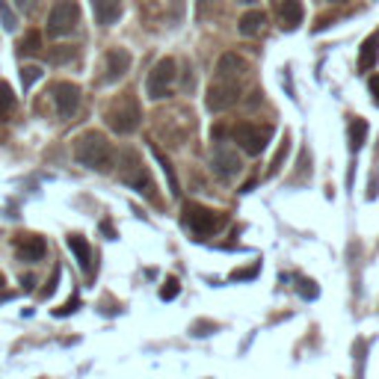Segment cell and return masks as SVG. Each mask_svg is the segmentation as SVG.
Here are the masks:
<instances>
[{
    "label": "cell",
    "instance_id": "17",
    "mask_svg": "<svg viewBox=\"0 0 379 379\" xmlns=\"http://www.w3.org/2000/svg\"><path fill=\"white\" fill-rule=\"evenodd\" d=\"M264 24H267V15L261 12V9H249L240 21H237V30H240L243 36H258L264 30Z\"/></svg>",
    "mask_w": 379,
    "mask_h": 379
},
{
    "label": "cell",
    "instance_id": "14",
    "mask_svg": "<svg viewBox=\"0 0 379 379\" xmlns=\"http://www.w3.org/2000/svg\"><path fill=\"white\" fill-rule=\"evenodd\" d=\"M45 252H48V246H45L42 237H36V234H27L18 240V255H21V261H27V264L42 261Z\"/></svg>",
    "mask_w": 379,
    "mask_h": 379
},
{
    "label": "cell",
    "instance_id": "18",
    "mask_svg": "<svg viewBox=\"0 0 379 379\" xmlns=\"http://www.w3.org/2000/svg\"><path fill=\"white\" fill-rule=\"evenodd\" d=\"M376 57H379V36H367L365 45H362V54H358V68L362 72H371V68L376 65Z\"/></svg>",
    "mask_w": 379,
    "mask_h": 379
},
{
    "label": "cell",
    "instance_id": "25",
    "mask_svg": "<svg viewBox=\"0 0 379 379\" xmlns=\"http://www.w3.org/2000/svg\"><path fill=\"white\" fill-rule=\"evenodd\" d=\"M39 77H42V68H39V65H24V68H21V83H24V89L33 86Z\"/></svg>",
    "mask_w": 379,
    "mask_h": 379
},
{
    "label": "cell",
    "instance_id": "9",
    "mask_svg": "<svg viewBox=\"0 0 379 379\" xmlns=\"http://www.w3.org/2000/svg\"><path fill=\"white\" fill-rule=\"evenodd\" d=\"M51 95H54L57 110H59V116L63 119H72L77 113V107H81V89H77L74 83L59 81V83L51 86Z\"/></svg>",
    "mask_w": 379,
    "mask_h": 379
},
{
    "label": "cell",
    "instance_id": "27",
    "mask_svg": "<svg viewBox=\"0 0 379 379\" xmlns=\"http://www.w3.org/2000/svg\"><path fill=\"white\" fill-rule=\"evenodd\" d=\"M178 291H181V285H178V278H166L163 282V287H161V299H175L178 296Z\"/></svg>",
    "mask_w": 379,
    "mask_h": 379
},
{
    "label": "cell",
    "instance_id": "30",
    "mask_svg": "<svg viewBox=\"0 0 379 379\" xmlns=\"http://www.w3.org/2000/svg\"><path fill=\"white\" fill-rule=\"evenodd\" d=\"M15 3H18V9H21V12L33 15V12H36V6H39V0H15Z\"/></svg>",
    "mask_w": 379,
    "mask_h": 379
},
{
    "label": "cell",
    "instance_id": "15",
    "mask_svg": "<svg viewBox=\"0 0 379 379\" xmlns=\"http://www.w3.org/2000/svg\"><path fill=\"white\" fill-rule=\"evenodd\" d=\"M92 12H95V21L101 27H110L119 21L122 15V0H92Z\"/></svg>",
    "mask_w": 379,
    "mask_h": 379
},
{
    "label": "cell",
    "instance_id": "10",
    "mask_svg": "<svg viewBox=\"0 0 379 379\" xmlns=\"http://www.w3.org/2000/svg\"><path fill=\"white\" fill-rule=\"evenodd\" d=\"M211 163H214L219 178H232V175L240 172V157H237V152H234V148H228V145H216L214 148Z\"/></svg>",
    "mask_w": 379,
    "mask_h": 379
},
{
    "label": "cell",
    "instance_id": "12",
    "mask_svg": "<svg viewBox=\"0 0 379 379\" xmlns=\"http://www.w3.org/2000/svg\"><path fill=\"white\" fill-rule=\"evenodd\" d=\"M127 68H131V54H127L125 48H113V51L107 54V74L104 77L113 83L119 77L127 74Z\"/></svg>",
    "mask_w": 379,
    "mask_h": 379
},
{
    "label": "cell",
    "instance_id": "21",
    "mask_svg": "<svg viewBox=\"0 0 379 379\" xmlns=\"http://www.w3.org/2000/svg\"><path fill=\"white\" fill-rule=\"evenodd\" d=\"M15 110V95H12V86L9 83H0V119H9Z\"/></svg>",
    "mask_w": 379,
    "mask_h": 379
},
{
    "label": "cell",
    "instance_id": "13",
    "mask_svg": "<svg viewBox=\"0 0 379 379\" xmlns=\"http://www.w3.org/2000/svg\"><path fill=\"white\" fill-rule=\"evenodd\" d=\"M68 249L74 252V258H77V264H81V270L86 273V276H92V246H89V240L83 234H68Z\"/></svg>",
    "mask_w": 379,
    "mask_h": 379
},
{
    "label": "cell",
    "instance_id": "22",
    "mask_svg": "<svg viewBox=\"0 0 379 379\" xmlns=\"http://www.w3.org/2000/svg\"><path fill=\"white\" fill-rule=\"evenodd\" d=\"M18 51L21 54H42V33L30 30V33L21 39V45H18Z\"/></svg>",
    "mask_w": 379,
    "mask_h": 379
},
{
    "label": "cell",
    "instance_id": "5",
    "mask_svg": "<svg viewBox=\"0 0 379 379\" xmlns=\"http://www.w3.org/2000/svg\"><path fill=\"white\" fill-rule=\"evenodd\" d=\"M184 225L196 237H207V234H214L216 228H223V216H219L216 211H211V207H205V205L190 202L184 207Z\"/></svg>",
    "mask_w": 379,
    "mask_h": 379
},
{
    "label": "cell",
    "instance_id": "36",
    "mask_svg": "<svg viewBox=\"0 0 379 379\" xmlns=\"http://www.w3.org/2000/svg\"><path fill=\"white\" fill-rule=\"evenodd\" d=\"M0 287H3V276H0Z\"/></svg>",
    "mask_w": 379,
    "mask_h": 379
},
{
    "label": "cell",
    "instance_id": "33",
    "mask_svg": "<svg viewBox=\"0 0 379 379\" xmlns=\"http://www.w3.org/2000/svg\"><path fill=\"white\" fill-rule=\"evenodd\" d=\"M211 329H216L214 323H207V320H202V323H196L193 326V335H211Z\"/></svg>",
    "mask_w": 379,
    "mask_h": 379
},
{
    "label": "cell",
    "instance_id": "28",
    "mask_svg": "<svg viewBox=\"0 0 379 379\" xmlns=\"http://www.w3.org/2000/svg\"><path fill=\"white\" fill-rule=\"evenodd\" d=\"M299 294H303L305 299H314V296H317L314 282H308V278H299Z\"/></svg>",
    "mask_w": 379,
    "mask_h": 379
},
{
    "label": "cell",
    "instance_id": "26",
    "mask_svg": "<svg viewBox=\"0 0 379 379\" xmlns=\"http://www.w3.org/2000/svg\"><path fill=\"white\" fill-rule=\"evenodd\" d=\"M287 148H291V139H287V136H285V143H282V145H278V152H276V157H273V163H270V175H276V172H278V169H282V161H285V157H287Z\"/></svg>",
    "mask_w": 379,
    "mask_h": 379
},
{
    "label": "cell",
    "instance_id": "7",
    "mask_svg": "<svg viewBox=\"0 0 379 379\" xmlns=\"http://www.w3.org/2000/svg\"><path fill=\"white\" fill-rule=\"evenodd\" d=\"M119 166H122V169H119V175H122L125 184H131L136 190L145 187V193L154 196V184H152V178H148V172H145L143 157H139L136 152H122V157H119Z\"/></svg>",
    "mask_w": 379,
    "mask_h": 379
},
{
    "label": "cell",
    "instance_id": "32",
    "mask_svg": "<svg viewBox=\"0 0 379 379\" xmlns=\"http://www.w3.org/2000/svg\"><path fill=\"white\" fill-rule=\"evenodd\" d=\"M184 6H187V0H172V18L175 21H181L184 18Z\"/></svg>",
    "mask_w": 379,
    "mask_h": 379
},
{
    "label": "cell",
    "instance_id": "11",
    "mask_svg": "<svg viewBox=\"0 0 379 379\" xmlns=\"http://www.w3.org/2000/svg\"><path fill=\"white\" fill-rule=\"evenodd\" d=\"M246 72V59L237 57V54H223L216 63V77H223V81H240Z\"/></svg>",
    "mask_w": 379,
    "mask_h": 379
},
{
    "label": "cell",
    "instance_id": "8",
    "mask_svg": "<svg viewBox=\"0 0 379 379\" xmlns=\"http://www.w3.org/2000/svg\"><path fill=\"white\" fill-rule=\"evenodd\" d=\"M237 101H240V81H223V77H216V81L207 86L205 104H207V110H214V113H223V110L234 107Z\"/></svg>",
    "mask_w": 379,
    "mask_h": 379
},
{
    "label": "cell",
    "instance_id": "31",
    "mask_svg": "<svg viewBox=\"0 0 379 379\" xmlns=\"http://www.w3.org/2000/svg\"><path fill=\"white\" fill-rule=\"evenodd\" d=\"M74 308H77V299H68V303H65V305H59L54 314H57V317H65V314H72Z\"/></svg>",
    "mask_w": 379,
    "mask_h": 379
},
{
    "label": "cell",
    "instance_id": "1",
    "mask_svg": "<svg viewBox=\"0 0 379 379\" xmlns=\"http://www.w3.org/2000/svg\"><path fill=\"white\" fill-rule=\"evenodd\" d=\"M74 157L77 163L95 172H110L113 166V145L101 131H86L74 139Z\"/></svg>",
    "mask_w": 379,
    "mask_h": 379
},
{
    "label": "cell",
    "instance_id": "34",
    "mask_svg": "<svg viewBox=\"0 0 379 379\" xmlns=\"http://www.w3.org/2000/svg\"><path fill=\"white\" fill-rule=\"evenodd\" d=\"M367 86H371V92L376 95V101H379V74H371V81H367Z\"/></svg>",
    "mask_w": 379,
    "mask_h": 379
},
{
    "label": "cell",
    "instance_id": "20",
    "mask_svg": "<svg viewBox=\"0 0 379 379\" xmlns=\"http://www.w3.org/2000/svg\"><path fill=\"white\" fill-rule=\"evenodd\" d=\"M152 152H154L157 163L163 166V172H166V178H169V193H172V196H181V187H178V178H175V172H172V163L166 161V154L161 152V148H152Z\"/></svg>",
    "mask_w": 379,
    "mask_h": 379
},
{
    "label": "cell",
    "instance_id": "6",
    "mask_svg": "<svg viewBox=\"0 0 379 379\" xmlns=\"http://www.w3.org/2000/svg\"><path fill=\"white\" fill-rule=\"evenodd\" d=\"M81 21V6L74 0H57L48 15V36H68Z\"/></svg>",
    "mask_w": 379,
    "mask_h": 379
},
{
    "label": "cell",
    "instance_id": "3",
    "mask_svg": "<svg viewBox=\"0 0 379 379\" xmlns=\"http://www.w3.org/2000/svg\"><path fill=\"white\" fill-rule=\"evenodd\" d=\"M270 136H273L270 125H252V122H240V125H234V131H232V139L249 157L261 154L267 148V143H270Z\"/></svg>",
    "mask_w": 379,
    "mask_h": 379
},
{
    "label": "cell",
    "instance_id": "2",
    "mask_svg": "<svg viewBox=\"0 0 379 379\" xmlns=\"http://www.w3.org/2000/svg\"><path fill=\"white\" fill-rule=\"evenodd\" d=\"M139 122H143V110H139L136 104V98L134 95H125V98H119V101L110 104L107 110V125L113 127L116 134H134Z\"/></svg>",
    "mask_w": 379,
    "mask_h": 379
},
{
    "label": "cell",
    "instance_id": "4",
    "mask_svg": "<svg viewBox=\"0 0 379 379\" xmlns=\"http://www.w3.org/2000/svg\"><path fill=\"white\" fill-rule=\"evenodd\" d=\"M175 77H178V65H175V59H172V57L161 59V63H157V65L152 68V72H148L145 95L152 98V101H161V98L169 95V89H172Z\"/></svg>",
    "mask_w": 379,
    "mask_h": 379
},
{
    "label": "cell",
    "instance_id": "35",
    "mask_svg": "<svg viewBox=\"0 0 379 379\" xmlns=\"http://www.w3.org/2000/svg\"><path fill=\"white\" fill-rule=\"evenodd\" d=\"M237 3H246V6H252V3H255V0H237Z\"/></svg>",
    "mask_w": 379,
    "mask_h": 379
},
{
    "label": "cell",
    "instance_id": "23",
    "mask_svg": "<svg viewBox=\"0 0 379 379\" xmlns=\"http://www.w3.org/2000/svg\"><path fill=\"white\" fill-rule=\"evenodd\" d=\"M0 24H3V30H9V33L18 27V15L9 9V0H0Z\"/></svg>",
    "mask_w": 379,
    "mask_h": 379
},
{
    "label": "cell",
    "instance_id": "29",
    "mask_svg": "<svg viewBox=\"0 0 379 379\" xmlns=\"http://www.w3.org/2000/svg\"><path fill=\"white\" fill-rule=\"evenodd\" d=\"M255 276H258V264H252L249 270H234V273H232L234 282H240V278H255Z\"/></svg>",
    "mask_w": 379,
    "mask_h": 379
},
{
    "label": "cell",
    "instance_id": "19",
    "mask_svg": "<svg viewBox=\"0 0 379 379\" xmlns=\"http://www.w3.org/2000/svg\"><path fill=\"white\" fill-rule=\"evenodd\" d=\"M347 131H350V148L358 152V148L365 145V139H367V122H365V119H353Z\"/></svg>",
    "mask_w": 379,
    "mask_h": 379
},
{
    "label": "cell",
    "instance_id": "16",
    "mask_svg": "<svg viewBox=\"0 0 379 379\" xmlns=\"http://www.w3.org/2000/svg\"><path fill=\"white\" fill-rule=\"evenodd\" d=\"M278 18H282L285 30H296L299 24H303V18H305L303 0H282V6H278Z\"/></svg>",
    "mask_w": 379,
    "mask_h": 379
},
{
    "label": "cell",
    "instance_id": "24",
    "mask_svg": "<svg viewBox=\"0 0 379 379\" xmlns=\"http://www.w3.org/2000/svg\"><path fill=\"white\" fill-rule=\"evenodd\" d=\"M72 57H74V51H72V48H68V45H59V48H54V51L48 54V59H51L54 65H63V63H68V59H72Z\"/></svg>",
    "mask_w": 379,
    "mask_h": 379
}]
</instances>
